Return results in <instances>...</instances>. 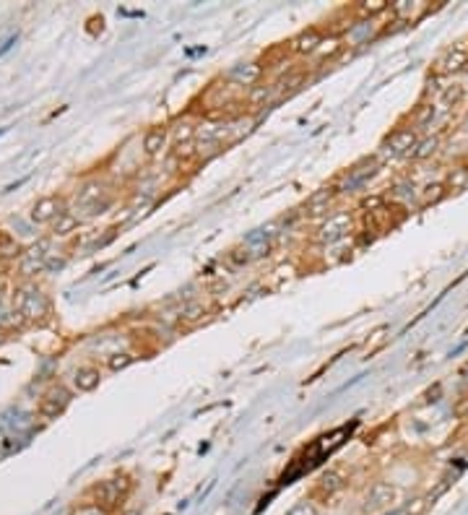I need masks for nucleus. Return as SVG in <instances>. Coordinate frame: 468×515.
<instances>
[{"instance_id":"nucleus-1","label":"nucleus","mask_w":468,"mask_h":515,"mask_svg":"<svg viewBox=\"0 0 468 515\" xmlns=\"http://www.w3.org/2000/svg\"><path fill=\"white\" fill-rule=\"evenodd\" d=\"M416 143H419V141H416V130L413 128H398L385 139V143H383V154L390 157V159L404 157V154L411 157V151H413Z\"/></svg>"},{"instance_id":"nucleus-2","label":"nucleus","mask_w":468,"mask_h":515,"mask_svg":"<svg viewBox=\"0 0 468 515\" xmlns=\"http://www.w3.org/2000/svg\"><path fill=\"white\" fill-rule=\"evenodd\" d=\"M71 404V390L63 386L52 388V390H47L42 401H39V416H45V419H57V416L63 414L65 409Z\"/></svg>"},{"instance_id":"nucleus-3","label":"nucleus","mask_w":468,"mask_h":515,"mask_svg":"<svg viewBox=\"0 0 468 515\" xmlns=\"http://www.w3.org/2000/svg\"><path fill=\"white\" fill-rule=\"evenodd\" d=\"M395 492L393 484H385V481H375L372 487H369L367 497H364V510H383L385 513V507H390L395 502Z\"/></svg>"},{"instance_id":"nucleus-4","label":"nucleus","mask_w":468,"mask_h":515,"mask_svg":"<svg viewBox=\"0 0 468 515\" xmlns=\"http://www.w3.org/2000/svg\"><path fill=\"white\" fill-rule=\"evenodd\" d=\"M349 230H351L349 213H333V216H328V221L320 227L318 239H320V242H339V239H343L349 234Z\"/></svg>"},{"instance_id":"nucleus-5","label":"nucleus","mask_w":468,"mask_h":515,"mask_svg":"<svg viewBox=\"0 0 468 515\" xmlns=\"http://www.w3.org/2000/svg\"><path fill=\"white\" fill-rule=\"evenodd\" d=\"M377 172V162L372 159V162H362L359 167H354V169H349V175L343 177V183L339 185V190L341 193H354V190H359L362 185L367 183L369 177L375 175Z\"/></svg>"},{"instance_id":"nucleus-6","label":"nucleus","mask_w":468,"mask_h":515,"mask_svg":"<svg viewBox=\"0 0 468 515\" xmlns=\"http://www.w3.org/2000/svg\"><path fill=\"white\" fill-rule=\"evenodd\" d=\"M19 310L24 318L29 320H37L47 313V299L39 289H29V292H19Z\"/></svg>"},{"instance_id":"nucleus-7","label":"nucleus","mask_w":468,"mask_h":515,"mask_svg":"<svg viewBox=\"0 0 468 515\" xmlns=\"http://www.w3.org/2000/svg\"><path fill=\"white\" fill-rule=\"evenodd\" d=\"M125 492V479H110V481H99L97 487L92 489L97 505H118L120 497Z\"/></svg>"},{"instance_id":"nucleus-8","label":"nucleus","mask_w":468,"mask_h":515,"mask_svg":"<svg viewBox=\"0 0 468 515\" xmlns=\"http://www.w3.org/2000/svg\"><path fill=\"white\" fill-rule=\"evenodd\" d=\"M333 195H336V188L315 190V193L307 198V203H304V213H307V216H322V213H328V209L333 206Z\"/></svg>"},{"instance_id":"nucleus-9","label":"nucleus","mask_w":468,"mask_h":515,"mask_svg":"<svg viewBox=\"0 0 468 515\" xmlns=\"http://www.w3.org/2000/svg\"><path fill=\"white\" fill-rule=\"evenodd\" d=\"M322 39L325 37H322L318 29H304V31H299V34L292 39V50L297 55H312Z\"/></svg>"},{"instance_id":"nucleus-10","label":"nucleus","mask_w":468,"mask_h":515,"mask_svg":"<svg viewBox=\"0 0 468 515\" xmlns=\"http://www.w3.org/2000/svg\"><path fill=\"white\" fill-rule=\"evenodd\" d=\"M440 71L442 73H463V71H468V52L460 50V47L445 52L440 57Z\"/></svg>"},{"instance_id":"nucleus-11","label":"nucleus","mask_w":468,"mask_h":515,"mask_svg":"<svg viewBox=\"0 0 468 515\" xmlns=\"http://www.w3.org/2000/svg\"><path fill=\"white\" fill-rule=\"evenodd\" d=\"M73 383H76V388H78L81 393H92L94 388H99V383H101L99 367H92V365H89V367H78V369H76Z\"/></svg>"},{"instance_id":"nucleus-12","label":"nucleus","mask_w":468,"mask_h":515,"mask_svg":"<svg viewBox=\"0 0 468 515\" xmlns=\"http://www.w3.org/2000/svg\"><path fill=\"white\" fill-rule=\"evenodd\" d=\"M260 76H263V68L257 63H248L232 71V81H237V86H255L260 81Z\"/></svg>"},{"instance_id":"nucleus-13","label":"nucleus","mask_w":468,"mask_h":515,"mask_svg":"<svg viewBox=\"0 0 468 515\" xmlns=\"http://www.w3.org/2000/svg\"><path fill=\"white\" fill-rule=\"evenodd\" d=\"M60 203L55 198H42V201L34 206V211H31V219L37 221V224H45V221H52L60 216Z\"/></svg>"},{"instance_id":"nucleus-14","label":"nucleus","mask_w":468,"mask_h":515,"mask_svg":"<svg viewBox=\"0 0 468 515\" xmlns=\"http://www.w3.org/2000/svg\"><path fill=\"white\" fill-rule=\"evenodd\" d=\"M166 146V130L164 128H151L143 136V151H146L148 157H156L159 151H164Z\"/></svg>"},{"instance_id":"nucleus-15","label":"nucleus","mask_w":468,"mask_h":515,"mask_svg":"<svg viewBox=\"0 0 468 515\" xmlns=\"http://www.w3.org/2000/svg\"><path fill=\"white\" fill-rule=\"evenodd\" d=\"M341 487H343V481H341L339 471H325V474L318 479V487H315V492H318V495H322V497H333Z\"/></svg>"},{"instance_id":"nucleus-16","label":"nucleus","mask_w":468,"mask_h":515,"mask_svg":"<svg viewBox=\"0 0 468 515\" xmlns=\"http://www.w3.org/2000/svg\"><path fill=\"white\" fill-rule=\"evenodd\" d=\"M369 37H372V21H359V24H354L349 29V34H346L349 45H367Z\"/></svg>"},{"instance_id":"nucleus-17","label":"nucleus","mask_w":468,"mask_h":515,"mask_svg":"<svg viewBox=\"0 0 468 515\" xmlns=\"http://www.w3.org/2000/svg\"><path fill=\"white\" fill-rule=\"evenodd\" d=\"M341 50V39L339 37H328V39H322L320 45H318V50L312 52V57L318 60V63H325V60H331L336 52Z\"/></svg>"},{"instance_id":"nucleus-18","label":"nucleus","mask_w":468,"mask_h":515,"mask_svg":"<svg viewBox=\"0 0 468 515\" xmlns=\"http://www.w3.org/2000/svg\"><path fill=\"white\" fill-rule=\"evenodd\" d=\"M195 133H198V128H193L190 122H177L175 130H172V136H175V143L177 146H193L195 141Z\"/></svg>"},{"instance_id":"nucleus-19","label":"nucleus","mask_w":468,"mask_h":515,"mask_svg":"<svg viewBox=\"0 0 468 515\" xmlns=\"http://www.w3.org/2000/svg\"><path fill=\"white\" fill-rule=\"evenodd\" d=\"M393 10L398 13V16H401V19L411 21V19H416V16H422L424 10H427V6H424V3L409 6V0H401V3H395V6H393Z\"/></svg>"},{"instance_id":"nucleus-20","label":"nucleus","mask_w":468,"mask_h":515,"mask_svg":"<svg viewBox=\"0 0 468 515\" xmlns=\"http://www.w3.org/2000/svg\"><path fill=\"white\" fill-rule=\"evenodd\" d=\"M448 188L453 193H458V190H466L468 188V167H455L448 177Z\"/></svg>"},{"instance_id":"nucleus-21","label":"nucleus","mask_w":468,"mask_h":515,"mask_svg":"<svg viewBox=\"0 0 468 515\" xmlns=\"http://www.w3.org/2000/svg\"><path fill=\"white\" fill-rule=\"evenodd\" d=\"M76 227H78V219H76L73 213L63 211L55 219V234H57V237H65V234H71Z\"/></svg>"},{"instance_id":"nucleus-22","label":"nucleus","mask_w":468,"mask_h":515,"mask_svg":"<svg viewBox=\"0 0 468 515\" xmlns=\"http://www.w3.org/2000/svg\"><path fill=\"white\" fill-rule=\"evenodd\" d=\"M276 94L274 86H253L248 94V101L253 104V107H260V104H266L271 97Z\"/></svg>"},{"instance_id":"nucleus-23","label":"nucleus","mask_w":468,"mask_h":515,"mask_svg":"<svg viewBox=\"0 0 468 515\" xmlns=\"http://www.w3.org/2000/svg\"><path fill=\"white\" fill-rule=\"evenodd\" d=\"M437 146H440V141H437V139H424V141H419V143L413 146L411 157L413 159H427V157H432V154L437 151Z\"/></svg>"},{"instance_id":"nucleus-24","label":"nucleus","mask_w":468,"mask_h":515,"mask_svg":"<svg viewBox=\"0 0 468 515\" xmlns=\"http://www.w3.org/2000/svg\"><path fill=\"white\" fill-rule=\"evenodd\" d=\"M434 112H437V107H434V104H422V107H419V112L413 115V125H416V128L430 125L432 120H434Z\"/></svg>"},{"instance_id":"nucleus-25","label":"nucleus","mask_w":468,"mask_h":515,"mask_svg":"<svg viewBox=\"0 0 468 515\" xmlns=\"http://www.w3.org/2000/svg\"><path fill=\"white\" fill-rule=\"evenodd\" d=\"M133 354H128V351H122V354H112L110 359H107V367L112 369V372H118V369H125L128 365H133Z\"/></svg>"},{"instance_id":"nucleus-26","label":"nucleus","mask_w":468,"mask_h":515,"mask_svg":"<svg viewBox=\"0 0 468 515\" xmlns=\"http://www.w3.org/2000/svg\"><path fill=\"white\" fill-rule=\"evenodd\" d=\"M99 195H101V188L97 183H92V185H86V188L81 190V195H78V203H81V206H94V201H97Z\"/></svg>"},{"instance_id":"nucleus-27","label":"nucleus","mask_w":468,"mask_h":515,"mask_svg":"<svg viewBox=\"0 0 468 515\" xmlns=\"http://www.w3.org/2000/svg\"><path fill=\"white\" fill-rule=\"evenodd\" d=\"M362 10H364L367 16H375V13L388 10V3L385 0H367V3H362Z\"/></svg>"},{"instance_id":"nucleus-28","label":"nucleus","mask_w":468,"mask_h":515,"mask_svg":"<svg viewBox=\"0 0 468 515\" xmlns=\"http://www.w3.org/2000/svg\"><path fill=\"white\" fill-rule=\"evenodd\" d=\"M427 193H424V203H434V201H440L442 195H445V185H430V188H424Z\"/></svg>"},{"instance_id":"nucleus-29","label":"nucleus","mask_w":468,"mask_h":515,"mask_svg":"<svg viewBox=\"0 0 468 515\" xmlns=\"http://www.w3.org/2000/svg\"><path fill=\"white\" fill-rule=\"evenodd\" d=\"M203 315H206V307H203V304H190L187 310H183V320L193 323V320H198V318H203Z\"/></svg>"},{"instance_id":"nucleus-30","label":"nucleus","mask_w":468,"mask_h":515,"mask_svg":"<svg viewBox=\"0 0 468 515\" xmlns=\"http://www.w3.org/2000/svg\"><path fill=\"white\" fill-rule=\"evenodd\" d=\"M458 99H460V86H453V89H448V92L442 94V101H453L455 104Z\"/></svg>"},{"instance_id":"nucleus-31","label":"nucleus","mask_w":468,"mask_h":515,"mask_svg":"<svg viewBox=\"0 0 468 515\" xmlns=\"http://www.w3.org/2000/svg\"><path fill=\"white\" fill-rule=\"evenodd\" d=\"M377 206H383V195H375V198L362 201V209H377Z\"/></svg>"},{"instance_id":"nucleus-32","label":"nucleus","mask_w":468,"mask_h":515,"mask_svg":"<svg viewBox=\"0 0 468 515\" xmlns=\"http://www.w3.org/2000/svg\"><path fill=\"white\" fill-rule=\"evenodd\" d=\"M380 515H406L404 507H398V510H385V513H380Z\"/></svg>"},{"instance_id":"nucleus-33","label":"nucleus","mask_w":468,"mask_h":515,"mask_svg":"<svg viewBox=\"0 0 468 515\" xmlns=\"http://www.w3.org/2000/svg\"><path fill=\"white\" fill-rule=\"evenodd\" d=\"M122 515H138L136 510H128V513H122Z\"/></svg>"},{"instance_id":"nucleus-34","label":"nucleus","mask_w":468,"mask_h":515,"mask_svg":"<svg viewBox=\"0 0 468 515\" xmlns=\"http://www.w3.org/2000/svg\"><path fill=\"white\" fill-rule=\"evenodd\" d=\"M466 372H468V369H466Z\"/></svg>"}]
</instances>
